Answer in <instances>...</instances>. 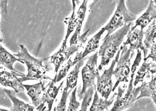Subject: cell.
<instances>
[{"label":"cell","mask_w":156,"mask_h":111,"mask_svg":"<svg viewBox=\"0 0 156 111\" xmlns=\"http://www.w3.org/2000/svg\"><path fill=\"white\" fill-rule=\"evenodd\" d=\"M20 51L14 55L26 65L28 72L25 76L20 77L22 83L30 80H51L48 75L50 71L52 70L50 56L37 59L30 54L23 45H20Z\"/></svg>","instance_id":"1"},{"label":"cell","mask_w":156,"mask_h":111,"mask_svg":"<svg viewBox=\"0 0 156 111\" xmlns=\"http://www.w3.org/2000/svg\"><path fill=\"white\" fill-rule=\"evenodd\" d=\"M133 23H129L120 29L103 39V42L98 51V55L101 57V61L98 66V70L108 65L111 59L114 56L119 46L124 40L125 35L129 33Z\"/></svg>","instance_id":"2"},{"label":"cell","mask_w":156,"mask_h":111,"mask_svg":"<svg viewBox=\"0 0 156 111\" xmlns=\"http://www.w3.org/2000/svg\"><path fill=\"white\" fill-rule=\"evenodd\" d=\"M136 15L132 14L127 9L125 5V1H118L117 6L115 13L108 23L103 29L108 33L105 38L113 33L117 29L124 26L125 25L134 21L136 19Z\"/></svg>","instance_id":"3"},{"label":"cell","mask_w":156,"mask_h":111,"mask_svg":"<svg viewBox=\"0 0 156 111\" xmlns=\"http://www.w3.org/2000/svg\"><path fill=\"white\" fill-rule=\"evenodd\" d=\"M134 55V50L128 49V45L123 46L121 55L117 62L116 68L113 73L117 81L113 86L112 91H114L119 84L121 82H129L131 59Z\"/></svg>","instance_id":"4"},{"label":"cell","mask_w":156,"mask_h":111,"mask_svg":"<svg viewBox=\"0 0 156 111\" xmlns=\"http://www.w3.org/2000/svg\"><path fill=\"white\" fill-rule=\"evenodd\" d=\"M98 55V51H97L94 54L89 56L87 62L82 69L83 86L81 91L78 94V97L80 100L83 98L84 94L88 88L92 86H96L95 78L99 75L97 67Z\"/></svg>","instance_id":"5"},{"label":"cell","mask_w":156,"mask_h":111,"mask_svg":"<svg viewBox=\"0 0 156 111\" xmlns=\"http://www.w3.org/2000/svg\"><path fill=\"white\" fill-rule=\"evenodd\" d=\"M90 30V29H89L82 36H80L79 43L77 45H73L70 46L69 47L67 45L61 46L57 52L50 56V62L54 65V73L55 74H57L60 67L64 62L67 60L75 52L78 51L79 49L82 47L83 44L87 41V35Z\"/></svg>","instance_id":"6"},{"label":"cell","mask_w":156,"mask_h":111,"mask_svg":"<svg viewBox=\"0 0 156 111\" xmlns=\"http://www.w3.org/2000/svg\"><path fill=\"white\" fill-rule=\"evenodd\" d=\"M133 83V80H130L127 93L124 96L122 95L125 91V89L122 88L121 86L119 87L116 100L110 111H121L133 105L136 100L140 90V86L134 88Z\"/></svg>","instance_id":"7"},{"label":"cell","mask_w":156,"mask_h":111,"mask_svg":"<svg viewBox=\"0 0 156 111\" xmlns=\"http://www.w3.org/2000/svg\"><path fill=\"white\" fill-rule=\"evenodd\" d=\"M122 48L123 46L122 45L119 49L115 58L113 60L108 69L105 70L102 76H100L99 75L97 77V83L96 87L97 88V91L99 92L102 97L104 98L106 100H107L113 88V83L112 81V76L113 75L115 66L119 59V55Z\"/></svg>","instance_id":"8"},{"label":"cell","mask_w":156,"mask_h":111,"mask_svg":"<svg viewBox=\"0 0 156 111\" xmlns=\"http://www.w3.org/2000/svg\"><path fill=\"white\" fill-rule=\"evenodd\" d=\"M23 73L20 72H9L3 70L0 72V84L5 87H9L16 93L24 92V88L20 77H18L25 76Z\"/></svg>","instance_id":"9"},{"label":"cell","mask_w":156,"mask_h":111,"mask_svg":"<svg viewBox=\"0 0 156 111\" xmlns=\"http://www.w3.org/2000/svg\"><path fill=\"white\" fill-rule=\"evenodd\" d=\"M156 67L153 68L144 77L140 86V94L136 100L143 97L151 98L156 104Z\"/></svg>","instance_id":"10"},{"label":"cell","mask_w":156,"mask_h":111,"mask_svg":"<svg viewBox=\"0 0 156 111\" xmlns=\"http://www.w3.org/2000/svg\"><path fill=\"white\" fill-rule=\"evenodd\" d=\"M57 74H55L54 78L51 80V82L49 84V88L43 94L41 98V104L36 108L37 111H41L43 108L44 107L45 103H47L48 104V110L47 111H51L55 99L56 98L60 89L63 86L65 82L64 80L61 82L59 87H56L55 84Z\"/></svg>","instance_id":"11"},{"label":"cell","mask_w":156,"mask_h":111,"mask_svg":"<svg viewBox=\"0 0 156 111\" xmlns=\"http://www.w3.org/2000/svg\"><path fill=\"white\" fill-rule=\"evenodd\" d=\"M45 84V82L43 81L33 85L23 84L24 88L27 91V94L30 97L32 104L35 108H37L41 104L42 93L44 94L46 91L49 83L46 87Z\"/></svg>","instance_id":"12"},{"label":"cell","mask_w":156,"mask_h":111,"mask_svg":"<svg viewBox=\"0 0 156 111\" xmlns=\"http://www.w3.org/2000/svg\"><path fill=\"white\" fill-rule=\"evenodd\" d=\"M144 30H139L136 28L133 31L129 32L127 36V40L126 42L123 43V46L130 45V49L132 50L140 49L144 52V58L146 57L145 49L143 44V39L144 37Z\"/></svg>","instance_id":"13"},{"label":"cell","mask_w":156,"mask_h":111,"mask_svg":"<svg viewBox=\"0 0 156 111\" xmlns=\"http://www.w3.org/2000/svg\"><path fill=\"white\" fill-rule=\"evenodd\" d=\"M105 31V30L102 28L99 32H98L95 35L91 38L90 40L88 42L84 51L77 52L76 53V55L73 61L74 65L80 60L85 58L89 54L95 51L99 47V41L101 39V36Z\"/></svg>","instance_id":"14"},{"label":"cell","mask_w":156,"mask_h":111,"mask_svg":"<svg viewBox=\"0 0 156 111\" xmlns=\"http://www.w3.org/2000/svg\"><path fill=\"white\" fill-rule=\"evenodd\" d=\"M156 5L154 1H150L148 8L145 12L136 21L135 25L130 28L129 32L133 31L137 27H140V29L143 30L148 25V24L153 20L156 19Z\"/></svg>","instance_id":"15"},{"label":"cell","mask_w":156,"mask_h":111,"mask_svg":"<svg viewBox=\"0 0 156 111\" xmlns=\"http://www.w3.org/2000/svg\"><path fill=\"white\" fill-rule=\"evenodd\" d=\"M87 1H83L77 11L76 30L74 34L70 40V46L77 45L79 43L80 36H81L80 33H81L82 23L85 19L86 12H87Z\"/></svg>","instance_id":"16"},{"label":"cell","mask_w":156,"mask_h":111,"mask_svg":"<svg viewBox=\"0 0 156 111\" xmlns=\"http://www.w3.org/2000/svg\"><path fill=\"white\" fill-rule=\"evenodd\" d=\"M4 91L13 103V106L10 109V111H34V107L26 104L19 99L16 97V93L14 91L4 89Z\"/></svg>","instance_id":"17"},{"label":"cell","mask_w":156,"mask_h":111,"mask_svg":"<svg viewBox=\"0 0 156 111\" xmlns=\"http://www.w3.org/2000/svg\"><path fill=\"white\" fill-rule=\"evenodd\" d=\"M16 62L24 64L23 62L9 52L3 47L0 45V64L12 72H17L19 71L14 67V63Z\"/></svg>","instance_id":"18"},{"label":"cell","mask_w":156,"mask_h":111,"mask_svg":"<svg viewBox=\"0 0 156 111\" xmlns=\"http://www.w3.org/2000/svg\"><path fill=\"white\" fill-rule=\"evenodd\" d=\"M117 94V93H115L109 100H104L103 98L99 97L97 91L96 90L93 102L89 111H103L104 109H108V108L113 103Z\"/></svg>","instance_id":"19"},{"label":"cell","mask_w":156,"mask_h":111,"mask_svg":"<svg viewBox=\"0 0 156 111\" xmlns=\"http://www.w3.org/2000/svg\"><path fill=\"white\" fill-rule=\"evenodd\" d=\"M86 59L87 58H84L76 63L73 70L68 74L67 77L66 87L65 88L68 90L69 89L72 90L76 87L80 68L84 65Z\"/></svg>","instance_id":"20"},{"label":"cell","mask_w":156,"mask_h":111,"mask_svg":"<svg viewBox=\"0 0 156 111\" xmlns=\"http://www.w3.org/2000/svg\"><path fill=\"white\" fill-rule=\"evenodd\" d=\"M156 19H154L149 26L148 29L144 33L145 36L144 46L146 55H147L148 49H150L154 44H156Z\"/></svg>","instance_id":"21"},{"label":"cell","mask_w":156,"mask_h":111,"mask_svg":"<svg viewBox=\"0 0 156 111\" xmlns=\"http://www.w3.org/2000/svg\"><path fill=\"white\" fill-rule=\"evenodd\" d=\"M156 67V64L153 63V62H147V61H144L141 67L140 68L137 73L133 85L136 87L139 83H141L144 81V77L149 72L150 70L153 68Z\"/></svg>","instance_id":"22"},{"label":"cell","mask_w":156,"mask_h":111,"mask_svg":"<svg viewBox=\"0 0 156 111\" xmlns=\"http://www.w3.org/2000/svg\"><path fill=\"white\" fill-rule=\"evenodd\" d=\"M76 1H73V12L71 16L69 19H66L67 24L68 25L66 35L65 37V40L63 42L61 46H65L67 45V43L68 39L70 35L73 32L76 27V18L75 14L76 7Z\"/></svg>","instance_id":"23"},{"label":"cell","mask_w":156,"mask_h":111,"mask_svg":"<svg viewBox=\"0 0 156 111\" xmlns=\"http://www.w3.org/2000/svg\"><path fill=\"white\" fill-rule=\"evenodd\" d=\"M96 90V86H92V87L89 88L87 91H86V92L84 94L81 109L79 111H87L90 103L91 102L93 95L94 94V91Z\"/></svg>","instance_id":"24"},{"label":"cell","mask_w":156,"mask_h":111,"mask_svg":"<svg viewBox=\"0 0 156 111\" xmlns=\"http://www.w3.org/2000/svg\"><path fill=\"white\" fill-rule=\"evenodd\" d=\"M74 66V64L73 63V61H72L71 57H70V59H69L67 63L62 67L60 71L59 72L58 74H57L55 83L60 82L63 78L66 76L69 70L72 67Z\"/></svg>","instance_id":"25"},{"label":"cell","mask_w":156,"mask_h":111,"mask_svg":"<svg viewBox=\"0 0 156 111\" xmlns=\"http://www.w3.org/2000/svg\"><path fill=\"white\" fill-rule=\"evenodd\" d=\"M71 91V90L68 91L66 89L64 88L61 100L58 105L55 107L53 111H66L67 101Z\"/></svg>","instance_id":"26"},{"label":"cell","mask_w":156,"mask_h":111,"mask_svg":"<svg viewBox=\"0 0 156 111\" xmlns=\"http://www.w3.org/2000/svg\"><path fill=\"white\" fill-rule=\"evenodd\" d=\"M77 87H76L71 93L69 98V104L67 111H77L80 106V104L76 98V92Z\"/></svg>","instance_id":"27"},{"label":"cell","mask_w":156,"mask_h":111,"mask_svg":"<svg viewBox=\"0 0 156 111\" xmlns=\"http://www.w3.org/2000/svg\"><path fill=\"white\" fill-rule=\"evenodd\" d=\"M142 60V52L140 49L137 50V55L136 56L134 62L133 63V66L131 68V79L130 80H134V76L138 67L140 64V62Z\"/></svg>","instance_id":"28"},{"label":"cell","mask_w":156,"mask_h":111,"mask_svg":"<svg viewBox=\"0 0 156 111\" xmlns=\"http://www.w3.org/2000/svg\"><path fill=\"white\" fill-rule=\"evenodd\" d=\"M151 52L147 57H145L144 59V61H146L149 59H152V62H156V44H154L152 47L150 48Z\"/></svg>","instance_id":"29"},{"label":"cell","mask_w":156,"mask_h":111,"mask_svg":"<svg viewBox=\"0 0 156 111\" xmlns=\"http://www.w3.org/2000/svg\"><path fill=\"white\" fill-rule=\"evenodd\" d=\"M6 6V3L5 1H0V10L1 14L3 12ZM1 23V20H0ZM0 32H1V28H0Z\"/></svg>","instance_id":"30"},{"label":"cell","mask_w":156,"mask_h":111,"mask_svg":"<svg viewBox=\"0 0 156 111\" xmlns=\"http://www.w3.org/2000/svg\"><path fill=\"white\" fill-rule=\"evenodd\" d=\"M0 111H10L8 110L5 109H2V108H0Z\"/></svg>","instance_id":"31"},{"label":"cell","mask_w":156,"mask_h":111,"mask_svg":"<svg viewBox=\"0 0 156 111\" xmlns=\"http://www.w3.org/2000/svg\"><path fill=\"white\" fill-rule=\"evenodd\" d=\"M46 109V107L44 106V108H43V109H42V110H41V111H44Z\"/></svg>","instance_id":"32"},{"label":"cell","mask_w":156,"mask_h":111,"mask_svg":"<svg viewBox=\"0 0 156 111\" xmlns=\"http://www.w3.org/2000/svg\"><path fill=\"white\" fill-rule=\"evenodd\" d=\"M3 42V39H2V37L0 36V43H2Z\"/></svg>","instance_id":"33"},{"label":"cell","mask_w":156,"mask_h":111,"mask_svg":"<svg viewBox=\"0 0 156 111\" xmlns=\"http://www.w3.org/2000/svg\"><path fill=\"white\" fill-rule=\"evenodd\" d=\"M2 69V67L1 66H0V69Z\"/></svg>","instance_id":"34"}]
</instances>
